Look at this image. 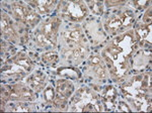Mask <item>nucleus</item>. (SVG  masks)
Wrapping results in <instances>:
<instances>
[{
    "mask_svg": "<svg viewBox=\"0 0 152 113\" xmlns=\"http://www.w3.org/2000/svg\"><path fill=\"white\" fill-rule=\"evenodd\" d=\"M1 31L4 33H10V26H9V20L6 15H2L1 17Z\"/></svg>",
    "mask_w": 152,
    "mask_h": 113,
    "instance_id": "obj_10",
    "label": "nucleus"
},
{
    "mask_svg": "<svg viewBox=\"0 0 152 113\" xmlns=\"http://www.w3.org/2000/svg\"><path fill=\"white\" fill-rule=\"evenodd\" d=\"M107 99H109V101H114L115 100V97H116V92H115V90L113 89L112 87L107 88Z\"/></svg>",
    "mask_w": 152,
    "mask_h": 113,
    "instance_id": "obj_18",
    "label": "nucleus"
},
{
    "mask_svg": "<svg viewBox=\"0 0 152 113\" xmlns=\"http://www.w3.org/2000/svg\"><path fill=\"white\" fill-rule=\"evenodd\" d=\"M94 71H95V73H96V75L99 76V79H102V80H104L105 78V76H107L104 67H102V66H100V65L94 66Z\"/></svg>",
    "mask_w": 152,
    "mask_h": 113,
    "instance_id": "obj_15",
    "label": "nucleus"
},
{
    "mask_svg": "<svg viewBox=\"0 0 152 113\" xmlns=\"http://www.w3.org/2000/svg\"><path fill=\"white\" fill-rule=\"evenodd\" d=\"M144 21H145L146 23H151V9H149V10L146 12L145 16H144Z\"/></svg>",
    "mask_w": 152,
    "mask_h": 113,
    "instance_id": "obj_20",
    "label": "nucleus"
},
{
    "mask_svg": "<svg viewBox=\"0 0 152 113\" xmlns=\"http://www.w3.org/2000/svg\"><path fill=\"white\" fill-rule=\"evenodd\" d=\"M122 26V20L119 17H114L111 18L107 23V28L111 29V30H118Z\"/></svg>",
    "mask_w": 152,
    "mask_h": 113,
    "instance_id": "obj_6",
    "label": "nucleus"
},
{
    "mask_svg": "<svg viewBox=\"0 0 152 113\" xmlns=\"http://www.w3.org/2000/svg\"><path fill=\"white\" fill-rule=\"evenodd\" d=\"M57 60V55H56L55 53H53V51H51V53H47L45 54V55L43 56V62L45 63H53L54 61Z\"/></svg>",
    "mask_w": 152,
    "mask_h": 113,
    "instance_id": "obj_13",
    "label": "nucleus"
},
{
    "mask_svg": "<svg viewBox=\"0 0 152 113\" xmlns=\"http://www.w3.org/2000/svg\"><path fill=\"white\" fill-rule=\"evenodd\" d=\"M84 48H82V46H78V48H76V49H73L72 51H67L66 53V56H72L73 59H78V58H80L83 54H84Z\"/></svg>",
    "mask_w": 152,
    "mask_h": 113,
    "instance_id": "obj_8",
    "label": "nucleus"
},
{
    "mask_svg": "<svg viewBox=\"0 0 152 113\" xmlns=\"http://www.w3.org/2000/svg\"><path fill=\"white\" fill-rule=\"evenodd\" d=\"M121 107H122V110H124V111H127V112H130V109L128 107L126 106L125 104H122L121 105Z\"/></svg>",
    "mask_w": 152,
    "mask_h": 113,
    "instance_id": "obj_23",
    "label": "nucleus"
},
{
    "mask_svg": "<svg viewBox=\"0 0 152 113\" xmlns=\"http://www.w3.org/2000/svg\"><path fill=\"white\" fill-rule=\"evenodd\" d=\"M65 38L67 40V41H78L81 38V33L79 30H72V31H68L64 34Z\"/></svg>",
    "mask_w": 152,
    "mask_h": 113,
    "instance_id": "obj_5",
    "label": "nucleus"
},
{
    "mask_svg": "<svg viewBox=\"0 0 152 113\" xmlns=\"http://www.w3.org/2000/svg\"><path fill=\"white\" fill-rule=\"evenodd\" d=\"M90 5V8L92 9V11L94 12L95 14H102L104 12V7H102V3L99 1H92L88 3Z\"/></svg>",
    "mask_w": 152,
    "mask_h": 113,
    "instance_id": "obj_9",
    "label": "nucleus"
},
{
    "mask_svg": "<svg viewBox=\"0 0 152 113\" xmlns=\"http://www.w3.org/2000/svg\"><path fill=\"white\" fill-rule=\"evenodd\" d=\"M16 64H18V65H20L21 67L26 68V69H29L31 68V61L28 60V58H26V56H20V58L16 59Z\"/></svg>",
    "mask_w": 152,
    "mask_h": 113,
    "instance_id": "obj_12",
    "label": "nucleus"
},
{
    "mask_svg": "<svg viewBox=\"0 0 152 113\" xmlns=\"http://www.w3.org/2000/svg\"><path fill=\"white\" fill-rule=\"evenodd\" d=\"M44 95H45V99L46 101H52L55 98V93H54L53 88L48 87L47 89L44 91Z\"/></svg>",
    "mask_w": 152,
    "mask_h": 113,
    "instance_id": "obj_14",
    "label": "nucleus"
},
{
    "mask_svg": "<svg viewBox=\"0 0 152 113\" xmlns=\"http://www.w3.org/2000/svg\"><path fill=\"white\" fill-rule=\"evenodd\" d=\"M39 19H40V17L38 16V14H36V13H34V12L31 11L28 15H26V22H28V24H31V25H34V24H36L37 22H38Z\"/></svg>",
    "mask_w": 152,
    "mask_h": 113,
    "instance_id": "obj_11",
    "label": "nucleus"
},
{
    "mask_svg": "<svg viewBox=\"0 0 152 113\" xmlns=\"http://www.w3.org/2000/svg\"><path fill=\"white\" fill-rule=\"evenodd\" d=\"M134 5H135V7H136L137 9H143L144 7L145 6H147L148 5V2L147 1H136V2H134Z\"/></svg>",
    "mask_w": 152,
    "mask_h": 113,
    "instance_id": "obj_19",
    "label": "nucleus"
},
{
    "mask_svg": "<svg viewBox=\"0 0 152 113\" xmlns=\"http://www.w3.org/2000/svg\"><path fill=\"white\" fill-rule=\"evenodd\" d=\"M90 63H91V65L94 66H97V65H100V59L97 58V56H94V58L90 60Z\"/></svg>",
    "mask_w": 152,
    "mask_h": 113,
    "instance_id": "obj_21",
    "label": "nucleus"
},
{
    "mask_svg": "<svg viewBox=\"0 0 152 113\" xmlns=\"http://www.w3.org/2000/svg\"><path fill=\"white\" fill-rule=\"evenodd\" d=\"M13 89L19 94L20 98H23L24 100H28V101H34L35 100V94L31 89L24 87L21 85H16L13 87Z\"/></svg>",
    "mask_w": 152,
    "mask_h": 113,
    "instance_id": "obj_1",
    "label": "nucleus"
},
{
    "mask_svg": "<svg viewBox=\"0 0 152 113\" xmlns=\"http://www.w3.org/2000/svg\"><path fill=\"white\" fill-rule=\"evenodd\" d=\"M83 110H84V111H95L96 109L94 108V105L89 104V105H87L86 108H83Z\"/></svg>",
    "mask_w": 152,
    "mask_h": 113,
    "instance_id": "obj_22",
    "label": "nucleus"
},
{
    "mask_svg": "<svg viewBox=\"0 0 152 113\" xmlns=\"http://www.w3.org/2000/svg\"><path fill=\"white\" fill-rule=\"evenodd\" d=\"M138 35H139V38H144L145 36L148 35V33H149V28H147L146 25H141L140 28H138Z\"/></svg>",
    "mask_w": 152,
    "mask_h": 113,
    "instance_id": "obj_16",
    "label": "nucleus"
},
{
    "mask_svg": "<svg viewBox=\"0 0 152 113\" xmlns=\"http://www.w3.org/2000/svg\"><path fill=\"white\" fill-rule=\"evenodd\" d=\"M12 12H13L14 16H15L16 18L20 19V20H23V21H26V15H28L31 11H29L28 9H26V7L20 6L19 4H14V5H12Z\"/></svg>",
    "mask_w": 152,
    "mask_h": 113,
    "instance_id": "obj_2",
    "label": "nucleus"
},
{
    "mask_svg": "<svg viewBox=\"0 0 152 113\" xmlns=\"http://www.w3.org/2000/svg\"><path fill=\"white\" fill-rule=\"evenodd\" d=\"M54 103L60 109H65L66 105H67V98L64 95L59 94L57 97L54 98Z\"/></svg>",
    "mask_w": 152,
    "mask_h": 113,
    "instance_id": "obj_4",
    "label": "nucleus"
},
{
    "mask_svg": "<svg viewBox=\"0 0 152 113\" xmlns=\"http://www.w3.org/2000/svg\"><path fill=\"white\" fill-rule=\"evenodd\" d=\"M57 90L60 94L64 95V96L68 97L72 92V86H71L67 81L60 80L57 83Z\"/></svg>",
    "mask_w": 152,
    "mask_h": 113,
    "instance_id": "obj_3",
    "label": "nucleus"
},
{
    "mask_svg": "<svg viewBox=\"0 0 152 113\" xmlns=\"http://www.w3.org/2000/svg\"><path fill=\"white\" fill-rule=\"evenodd\" d=\"M37 41L38 43L42 46H52V43L49 41V38L47 36L45 35V33H39L37 34Z\"/></svg>",
    "mask_w": 152,
    "mask_h": 113,
    "instance_id": "obj_7",
    "label": "nucleus"
},
{
    "mask_svg": "<svg viewBox=\"0 0 152 113\" xmlns=\"http://www.w3.org/2000/svg\"><path fill=\"white\" fill-rule=\"evenodd\" d=\"M12 111H18V112H26V111H28V107L26 106V104L23 103H18L16 104L14 108H12Z\"/></svg>",
    "mask_w": 152,
    "mask_h": 113,
    "instance_id": "obj_17",
    "label": "nucleus"
}]
</instances>
